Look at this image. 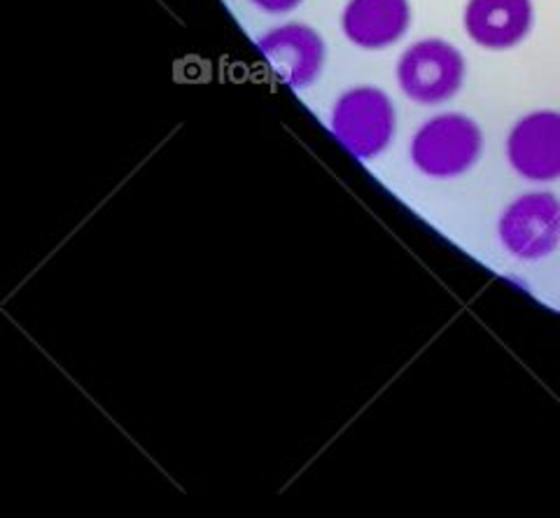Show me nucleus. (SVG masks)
<instances>
[{
    "instance_id": "1",
    "label": "nucleus",
    "mask_w": 560,
    "mask_h": 518,
    "mask_svg": "<svg viewBox=\"0 0 560 518\" xmlns=\"http://www.w3.org/2000/svg\"><path fill=\"white\" fill-rule=\"evenodd\" d=\"M483 152V133L475 119L460 113L436 115L420 127L411 141V164L434 180L458 178L477 166Z\"/></svg>"
},
{
    "instance_id": "2",
    "label": "nucleus",
    "mask_w": 560,
    "mask_h": 518,
    "mask_svg": "<svg viewBox=\"0 0 560 518\" xmlns=\"http://www.w3.org/2000/svg\"><path fill=\"white\" fill-rule=\"evenodd\" d=\"M329 129L355 160H376L395 138V106L378 86H353L335 103Z\"/></svg>"
},
{
    "instance_id": "3",
    "label": "nucleus",
    "mask_w": 560,
    "mask_h": 518,
    "mask_svg": "<svg viewBox=\"0 0 560 518\" xmlns=\"http://www.w3.org/2000/svg\"><path fill=\"white\" fill-rule=\"evenodd\" d=\"M465 82V59L458 47L428 38L413 43L397 63L401 94L420 106H440L460 92Z\"/></svg>"
},
{
    "instance_id": "4",
    "label": "nucleus",
    "mask_w": 560,
    "mask_h": 518,
    "mask_svg": "<svg viewBox=\"0 0 560 518\" xmlns=\"http://www.w3.org/2000/svg\"><path fill=\"white\" fill-rule=\"evenodd\" d=\"M502 248L523 262L545 259L560 246V201L530 192L506 205L498 224Z\"/></svg>"
},
{
    "instance_id": "5",
    "label": "nucleus",
    "mask_w": 560,
    "mask_h": 518,
    "mask_svg": "<svg viewBox=\"0 0 560 518\" xmlns=\"http://www.w3.org/2000/svg\"><path fill=\"white\" fill-rule=\"evenodd\" d=\"M257 45L273 75L290 90H306L323 73L325 43L320 33L306 24L276 26Z\"/></svg>"
},
{
    "instance_id": "6",
    "label": "nucleus",
    "mask_w": 560,
    "mask_h": 518,
    "mask_svg": "<svg viewBox=\"0 0 560 518\" xmlns=\"http://www.w3.org/2000/svg\"><path fill=\"white\" fill-rule=\"evenodd\" d=\"M506 160L521 178L551 183L560 178V113L525 115L506 138Z\"/></svg>"
},
{
    "instance_id": "7",
    "label": "nucleus",
    "mask_w": 560,
    "mask_h": 518,
    "mask_svg": "<svg viewBox=\"0 0 560 518\" xmlns=\"http://www.w3.org/2000/svg\"><path fill=\"white\" fill-rule=\"evenodd\" d=\"M409 0H348L341 14L343 36L360 49H385L407 36Z\"/></svg>"
},
{
    "instance_id": "8",
    "label": "nucleus",
    "mask_w": 560,
    "mask_h": 518,
    "mask_svg": "<svg viewBox=\"0 0 560 518\" xmlns=\"http://www.w3.org/2000/svg\"><path fill=\"white\" fill-rule=\"evenodd\" d=\"M535 22L533 0H469L465 31L479 47L512 49L525 40Z\"/></svg>"
},
{
    "instance_id": "9",
    "label": "nucleus",
    "mask_w": 560,
    "mask_h": 518,
    "mask_svg": "<svg viewBox=\"0 0 560 518\" xmlns=\"http://www.w3.org/2000/svg\"><path fill=\"white\" fill-rule=\"evenodd\" d=\"M250 3L267 14H285L302 5V0H250Z\"/></svg>"
}]
</instances>
